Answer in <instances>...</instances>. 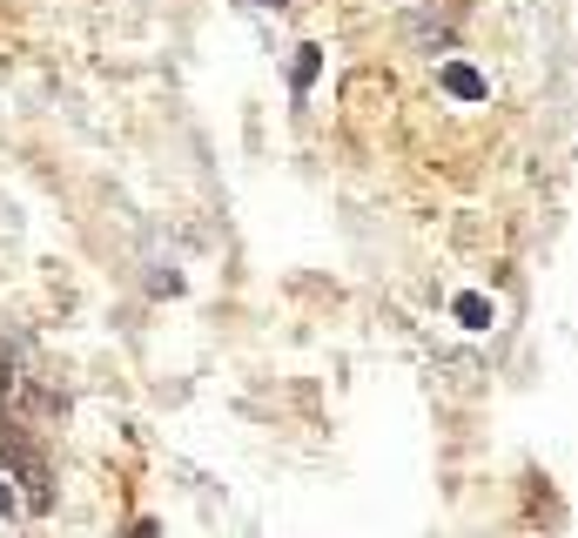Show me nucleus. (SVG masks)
I'll return each instance as SVG.
<instances>
[{
    "label": "nucleus",
    "mask_w": 578,
    "mask_h": 538,
    "mask_svg": "<svg viewBox=\"0 0 578 538\" xmlns=\"http://www.w3.org/2000/svg\"><path fill=\"white\" fill-rule=\"evenodd\" d=\"M457 317H465L471 330H484V317H491V303H484V296H457Z\"/></svg>",
    "instance_id": "f257e3e1"
},
{
    "label": "nucleus",
    "mask_w": 578,
    "mask_h": 538,
    "mask_svg": "<svg viewBox=\"0 0 578 538\" xmlns=\"http://www.w3.org/2000/svg\"><path fill=\"white\" fill-rule=\"evenodd\" d=\"M0 512H14V491L8 485H0Z\"/></svg>",
    "instance_id": "f03ea898"
}]
</instances>
